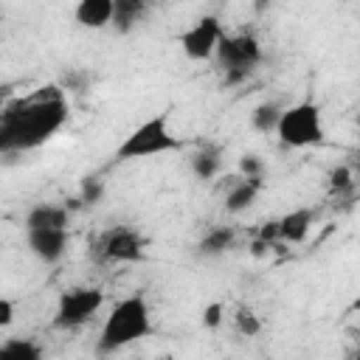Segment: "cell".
Instances as JSON below:
<instances>
[{"instance_id": "6", "label": "cell", "mask_w": 360, "mask_h": 360, "mask_svg": "<svg viewBox=\"0 0 360 360\" xmlns=\"http://www.w3.org/2000/svg\"><path fill=\"white\" fill-rule=\"evenodd\" d=\"M222 37H225V31H222L219 17L205 14V17H200L191 28H186V31L180 34V48H183V53H186L188 59L205 62V59L217 56V48H219V42H222Z\"/></svg>"}, {"instance_id": "29", "label": "cell", "mask_w": 360, "mask_h": 360, "mask_svg": "<svg viewBox=\"0 0 360 360\" xmlns=\"http://www.w3.org/2000/svg\"><path fill=\"white\" fill-rule=\"evenodd\" d=\"M357 169H360V152H357Z\"/></svg>"}, {"instance_id": "4", "label": "cell", "mask_w": 360, "mask_h": 360, "mask_svg": "<svg viewBox=\"0 0 360 360\" xmlns=\"http://www.w3.org/2000/svg\"><path fill=\"white\" fill-rule=\"evenodd\" d=\"M276 135H278V141L284 146H292V149H304V146L321 143L323 141V118H321L318 104L301 101V104L287 107L281 112Z\"/></svg>"}, {"instance_id": "3", "label": "cell", "mask_w": 360, "mask_h": 360, "mask_svg": "<svg viewBox=\"0 0 360 360\" xmlns=\"http://www.w3.org/2000/svg\"><path fill=\"white\" fill-rule=\"evenodd\" d=\"M180 149V138L169 129V112L152 115L146 118L141 127H135L121 146L115 149V160H141V158H152V155H163V152H174Z\"/></svg>"}, {"instance_id": "28", "label": "cell", "mask_w": 360, "mask_h": 360, "mask_svg": "<svg viewBox=\"0 0 360 360\" xmlns=\"http://www.w3.org/2000/svg\"><path fill=\"white\" fill-rule=\"evenodd\" d=\"M354 121H357V127H360V110H357V118H354Z\"/></svg>"}, {"instance_id": "10", "label": "cell", "mask_w": 360, "mask_h": 360, "mask_svg": "<svg viewBox=\"0 0 360 360\" xmlns=\"http://www.w3.org/2000/svg\"><path fill=\"white\" fill-rule=\"evenodd\" d=\"M68 225H70V211H68V205L37 202V205L25 214V231H45V228L68 231Z\"/></svg>"}, {"instance_id": "5", "label": "cell", "mask_w": 360, "mask_h": 360, "mask_svg": "<svg viewBox=\"0 0 360 360\" xmlns=\"http://www.w3.org/2000/svg\"><path fill=\"white\" fill-rule=\"evenodd\" d=\"M104 304V292L98 287H73L65 290L56 301V312H53V326L56 329H76L82 323H87Z\"/></svg>"}, {"instance_id": "11", "label": "cell", "mask_w": 360, "mask_h": 360, "mask_svg": "<svg viewBox=\"0 0 360 360\" xmlns=\"http://www.w3.org/2000/svg\"><path fill=\"white\" fill-rule=\"evenodd\" d=\"M259 188H262V183L245 180L242 174H239V177H231V186H228V191H225V202H222L225 211H228V214H242V211H248V208L256 202Z\"/></svg>"}, {"instance_id": "7", "label": "cell", "mask_w": 360, "mask_h": 360, "mask_svg": "<svg viewBox=\"0 0 360 360\" xmlns=\"http://www.w3.org/2000/svg\"><path fill=\"white\" fill-rule=\"evenodd\" d=\"M217 62L222 70H253L262 62V45L253 34H225L217 48Z\"/></svg>"}, {"instance_id": "22", "label": "cell", "mask_w": 360, "mask_h": 360, "mask_svg": "<svg viewBox=\"0 0 360 360\" xmlns=\"http://www.w3.org/2000/svg\"><path fill=\"white\" fill-rule=\"evenodd\" d=\"M222 318H225V307H222L219 301H211V304L202 309V326H205V329H217V326L222 323Z\"/></svg>"}, {"instance_id": "14", "label": "cell", "mask_w": 360, "mask_h": 360, "mask_svg": "<svg viewBox=\"0 0 360 360\" xmlns=\"http://www.w3.org/2000/svg\"><path fill=\"white\" fill-rule=\"evenodd\" d=\"M146 3L143 0H112V25L127 34L135 28V22L143 17Z\"/></svg>"}, {"instance_id": "12", "label": "cell", "mask_w": 360, "mask_h": 360, "mask_svg": "<svg viewBox=\"0 0 360 360\" xmlns=\"http://www.w3.org/2000/svg\"><path fill=\"white\" fill-rule=\"evenodd\" d=\"M73 17L84 28H104L112 22V0H82L73 8Z\"/></svg>"}, {"instance_id": "1", "label": "cell", "mask_w": 360, "mask_h": 360, "mask_svg": "<svg viewBox=\"0 0 360 360\" xmlns=\"http://www.w3.org/2000/svg\"><path fill=\"white\" fill-rule=\"evenodd\" d=\"M68 121V101L59 87H42L25 98H14L0 112V149L25 152L51 141Z\"/></svg>"}, {"instance_id": "30", "label": "cell", "mask_w": 360, "mask_h": 360, "mask_svg": "<svg viewBox=\"0 0 360 360\" xmlns=\"http://www.w3.org/2000/svg\"><path fill=\"white\" fill-rule=\"evenodd\" d=\"M160 360H174V357H160Z\"/></svg>"}, {"instance_id": "23", "label": "cell", "mask_w": 360, "mask_h": 360, "mask_svg": "<svg viewBox=\"0 0 360 360\" xmlns=\"http://www.w3.org/2000/svg\"><path fill=\"white\" fill-rule=\"evenodd\" d=\"M329 186H332V191H343V188H349V186H352V169H349V166H338V169H332V172H329Z\"/></svg>"}, {"instance_id": "17", "label": "cell", "mask_w": 360, "mask_h": 360, "mask_svg": "<svg viewBox=\"0 0 360 360\" xmlns=\"http://www.w3.org/2000/svg\"><path fill=\"white\" fill-rule=\"evenodd\" d=\"M222 169V158L217 149H200L194 158H191V172L197 180H214Z\"/></svg>"}, {"instance_id": "18", "label": "cell", "mask_w": 360, "mask_h": 360, "mask_svg": "<svg viewBox=\"0 0 360 360\" xmlns=\"http://www.w3.org/2000/svg\"><path fill=\"white\" fill-rule=\"evenodd\" d=\"M281 107L276 104V101H264V104H259L253 112H250V124H253V129H259V132H276L278 129V121H281Z\"/></svg>"}, {"instance_id": "21", "label": "cell", "mask_w": 360, "mask_h": 360, "mask_svg": "<svg viewBox=\"0 0 360 360\" xmlns=\"http://www.w3.org/2000/svg\"><path fill=\"white\" fill-rule=\"evenodd\" d=\"M262 172H264V163L259 155H242L239 158V174L245 180H253V183H262Z\"/></svg>"}, {"instance_id": "8", "label": "cell", "mask_w": 360, "mask_h": 360, "mask_svg": "<svg viewBox=\"0 0 360 360\" xmlns=\"http://www.w3.org/2000/svg\"><path fill=\"white\" fill-rule=\"evenodd\" d=\"M98 253L107 262H141L143 259V239L132 228H110L98 239Z\"/></svg>"}, {"instance_id": "13", "label": "cell", "mask_w": 360, "mask_h": 360, "mask_svg": "<svg viewBox=\"0 0 360 360\" xmlns=\"http://www.w3.org/2000/svg\"><path fill=\"white\" fill-rule=\"evenodd\" d=\"M278 225H281V239L298 245L307 239V233L312 228V208H292L290 214H284L278 219Z\"/></svg>"}, {"instance_id": "24", "label": "cell", "mask_w": 360, "mask_h": 360, "mask_svg": "<svg viewBox=\"0 0 360 360\" xmlns=\"http://www.w3.org/2000/svg\"><path fill=\"white\" fill-rule=\"evenodd\" d=\"M256 239H262V242H267V245L276 248V239H281V225H278V219L264 222V225L259 228V236H256Z\"/></svg>"}, {"instance_id": "26", "label": "cell", "mask_w": 360, "mask_h": 360, "mask_svg": "<svg viewBox=\"0 0 360 360\" xmlns=\"http://www.w3.org/2000/svg\"><path fill=\"white\" fill-rule=\"evenodd\" d=\"M248 76H250V70H225V87L242 84V82H245Z\"/></svg>"}, {"instance_id": "15", "label": "cell", "mask_w": 360, "mask_h": 360, "mask_svg": "<svg viewBox=\"0 0 360 360\" xmlns=\"http://www.w3.org/2000/svg\"><path fill=\"white\" fill-rule=\"evenodd\" d=\"M233 239H236L233 228L217 225V228H211V231L200 239L197 250H200V256H219V253H225L228 248H233Z\"/></svg>"}, {"instance_id": "19", "label": "cell", "mask_w": 360, "mask_h": 360, "mask_svg": "<svg viewBox=\"0 0 360 360\" xmlns=\"http://www.w3.org/2000/svg\"><path fill=\"white\" fill-rule=\"evenodd\" d=\"M233 321H236V329H239L245 338H256V335L262 332V321H259V315H256L253 309H248V307H239L236 315H233Z\"/></svg>"}, {"instance_id": "25", "label": "cell", "mask_w": 360, "mask_h": 360, "mask_svg": "<svg viewBox=\"0 0 360 360\" xmlns=\"http://www.w3.org/2000/svg\"><path fill=\"white\" fill-rule=\"evenodd\" d=\"M11 321H14V301L0 298V326H8Z\"/></svg>"}, {"instance_id": "9", "label": "cell", "mask_w": 360, "mask_h": 360, "mask_svg": "<svg viewBox=\"0 0 360 360\" xmlns=\"http://www.w3.org/2000/svg\"><path fill=\"white\" fill-rule=\"evenodd\" d=\"M25 242H28V250L45 262V264H56L68 245H70V236L68 231H56V228H45V231H25Z\"/></svg>"}, {"instance_id": "20", "label": "cell", "mask_w": 360, "mask_h": 360, "mask_svg": "<svg viewBox=\"0 0 360 360\" xmlns=\"http://www.w3.org/2000/svg\"><path fill=\"white\" fill-rule=\"evenodd\" d=\"M104 197V183L98 177H84L79 186V200L82 205H98Z\"/></svg>"}, {"instance_id": "27", "label": "cell", "mask_w": 360, "mask_h": 360, "mask_svg": "<svg viewBox=\"0 0 360 360\" xmlns=\"http://www.w3.org/2000/svg\"><path fill=\"white\" fill-rule=\"evenodd\" d=\"M270 248H273V245H267V242H262V239H253V245H250V253H253V256H264Z\"/></svg>"}, {"instance_id": "2", "label": "cell", "mask_w": 360, "mask_h": 360, "mask_svg": "<svg viewBox=\"0 0 360 360\" xmlns=\"http://www.w3.org/2000/svg\"><path fill=\"white\" fill-rule=\"evenodd\" d=\"M146 335H152L149 304L143 295H127L110 309V315L98 332L96 349H98V354H112L129 343L143 340Z\"/></svg>"}, {"instance_id": "16", "label": "cell", "mask_w": 360, "mask_h": 360, "mask_svg": "<svg viewBox=\"0 0 360 360\" xmlns=\"http://www.w3.org/2000/svg\"><path fill=\"white\" fill-rule=\"evenodd\" d=\"M0 360H42V349L25 338H8L0 346Z\"/></svg>"}]
</instances>
